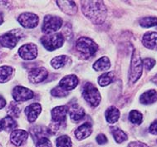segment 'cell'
<instances>
[{"instance_id": "ab89813d", "label": "cell", "mask_w": 157, "mask_h": 147, "mask_svg": "<svg viewBox=\"0 0 157 147\" xmlns=\"http://www.w3.org/2000/svg\"><path fill=\"white\" fill-rule=\"evenodd\" d=\"M3 23V14L0 12V25Z\"/></svg>"}, {"instance_id": "74e56055", "label": "cell", "mask_w": 157, "mask_h": 147, "mask_svg": "<svg viewBox=\"0 0 157 147\" xmlns=\"http://www.w3.org/2000/svg\"><path fill=\"white\" fill-rule=\"evenodd\" d=\"M128 147H147L145 143H142V142H139V141H134V142H131L129 144Z\"/></svg>"}, {"instance_id": "2e32d148", "label": "cell", "mask_w": 157, "mask_h": 147, "mask_svg": "<svg viewBox=\"0 0 157 147\" xmlns=\"http://www.w3.org/2000/svg\"><path fill=\"white\" fill-rule=\"evenodd\" d=\"M143 45L149 49H157V33L149 32L146 33L142 38Z\"/></svg>"}, {"instance_id": "f35d334b", "label": "cell", "mask_w": 157, "mask_h": 147, "mask_svg": "<svg viewBox=\"0 0 157 147\" xmlns=\"http://www.w3.org/2000/svg\"><path fill=\"white\" fill-rule=\"evenodd\" d=\"M6 106V100L0 95V109H3Z\"/></svg>"}, {"instance_id": "5bb4252c", "label": "cell", "mask_w": 157, "mask_h": 147, "mask_svg": "<svg viewBox=\"0 0 157 147\" xmlns=\"http://www.w3.org/2000/svg\"><path fill=\"white\" fill-rule=\"evenodd\" d=\"M67 107L66 106H60L53 108L52 110V122H58V123H64L66 122L67 113Z\"/></svg>"}, {"instance_id": "836d02e7", "label": "cell", "mask_w": 157, "mask_h": 147, "mask_svg": "<svg viewBox=\"0 0 157 147\" xmlns=\"http://www.w3.org/2000/svg\"><path fill=\"white\" fill-rule=\"evenodd\" d=\"M36 147H53L52 142L49 141L47 137L40 139L39 141H37L36 143Z\"/></svg>"}, {"instance_id": "60d3db41", "label": "cell", "mask_w": 157, "mask_h": 147, "mask_svg": "<svg viewBox=\"0 0 157 147\" xmlns=\"http://www.w3.org/2000/svg\"><path fill=\"white\" fill-rule=\"evenodd\" d=\"M2 130V126H1V122H0V131Z\"/></svg>"}, {"instance_id": "ba28073f", "label": "cell", "mask_w": 157, "mask_h": 147, "mask_svg": "<svg viewBox=\"0 0 157 147\" xmlns=\"http://www.w3.org/2000/svg\"><path fill=\"white\" fill-rule=\"evenodd\" d=\"M33 91L29 88H26L22 86H17L13 90V97L15 102H22L32 99L33 97Z\"/></svg>"}, {"instance_id": "52a82bcc", "label": "cell", "mask_w": 157, "mask_h": 147, "mask_svg": "<svg viewBox=\"0 0 157 147\" xmlns=\"http://www.w3.org/2000/svg\"><path fill=\"white\" fill-rule=\"evenodd\" d=\"M17 21L25 29H34L38 25L39 17L33 13H23L18 17Z\"/></svg>"}, {"instance_id": "b9f144b4", "label": "cell", "mask_w": 157, "mask_h": 147, "mask_svg": "<svg viewBox=\"0 0 157 147\" xmlns=\"http://www.w3.org/2000/svg\"><path fill=\"white\" fill-rule=\"evenodd\" d=\"M0 147H1V146H0Z\"/></svg>"}, {"instance_id": "1f68e13d", "label": "cell", "mask_w": 157, "mask_h": 147, "mask_svg": "<svg viewBox=\"0 0 157 147\" xmlns=\"http://www.w3.org/2000/svg\"><path fill=\"white\" fill-rule=\"evenodd\" d=\"M8 114L9 116L11 117H18L19 114H20V108L18 106V105L14 102H12L9 104V107H8Z\"/></svg>"}, {"instance_id": "ac0fdd59", "label": "cell", "mask_w": 157, "mask_h": 147, "mask_svg": "<svg viewBox=\"0 0 157 147\" xmlns=\"http://www.w3.org/2000/svg\"><path fill=\"white\" fill-rule=\"evenodd\" d=\"M61 10L68 15H74L77 11V7L73 1H57Z\"/></svg>"}, {"instance_id": "83f0119b", "label": "cell", "mask_w": 157, "mask_h": 147, "mask_svg": "<svg viewBox=\"0 0 157 147\" xmlns=\"http://www.w3.org/2000/svg\"><path fill=\"white\" fill-rule=\"evenodd\" d=\"M114 78V74L113 72H106L102 74L101 76H99L98 78V83L101 87H106L111 84Z\"/></svg>"}, {"instance_id": "f1b7e54d", "label": "cell", "mask_w": 157, "mask_h": 147, "mask_svg": "<svg viewBox=\"0 0 157 147\" xmlns=\"http://www.w3.org/2000/svg\"><path fill=\"white\" fill-rule=\"evenodd\" d=\"M57 147H71L72 142L68 136H61L56 140Z\"/></svg>"}, {"instance_id": "484cf974", "label": "cell", "mask_w": 157, "mask_h": 147, "mask_svg": "<svg viewBox=\"0 0 157 147\" xmlns=\"http://www.w3.org/2000/svg\"><path fill=\"white\" fill-rule=\"evenodd\" d=\"M13 69L9 66L0 67V83L7 82L13 75Z\"/></svg>"}, {"instance_id": "4fadbf2b", "label": "cell", "mask_w": 157, "mask_h": 147, "mask_svg": "<svg viewBox=\"0 0 157 147\" xmlns=\"http://www.w3.org/2000/svg\"><path fill=\"white\" fill-rule=\"evenodd\" d=\"M42 111V106L39 103H32L25 108V114L29 122H34Z\"/></svg>"}, {"instance_id": "f546056e", "label": "cell", "mask_w": 157, "mask_h": 147, "mask_svg": "<svg viewBox=\"0 0 157 147\" xmlns=\"http://www.w3.org/2000/svg\"><path fill=\"white\" fill-rule=\"evenodd\" d=\"M140 25L143 28H151L157 26V17H146L140 20Z\"/></svg>"}, {"instance_id": "277c9868", "label": "cell", "mask_w": 157, "mask_h": 147, "mask_svg": "<svg viewBox=\"0 0 157 147\" xmlns=\"http://www.w3.org/2000/svg\"><path fill=\"white\" fill-rule=\"evenodd\" d=\"M41 43L48 51H53L61 48L64 43V37L62 33H55L52 35L43 36L41 38Z\"/></svg>"}, {"instance_id": "e575fe53", "label": "cell", "mask_w": 157, "mask_h": 147, "mask_svg": "<svg viewBox=\"0 0 157 147\" xmlns=\"http://www.w3.org/2000/svg\"><path fill=\"white\" fill-rule=\"evenodd\" d=\"M142 64L144 65L146 69L151 70L155 65V61L154 59H152V58H145V59H143Z\"/></svg>"}, {"instance_id": "9c48e42d", "label": "cell", "mask_w": 157, "mask_h": 147, "mask_svg": "<svg viewBox=\"0 0 157 147\" xmlns=\"http://www.w3.org/2000/svg\"><path fill=\"white\" fill-rule=\"evenodd\" d=\"M18 54L24 60L35 59L37 57V47L34 43L24 44L19 48Z\"/></svg>"}, {"instance_id": "9a60e30c", "label": "cell", "mask_w": 157, "mask_h": 147, "mask_svg": "<svg viewBox=\"0 0 157 147\" xmlns=\"http://www.w3.org/2000/svg\"><path fill=\"white\" fill-rule=\"evenodd\" d=\"M29 137V133L24 130H14L12 131L10 140L12 143L17 146H21L27 141Z\"/></svg>"}, {"instance_id": "8d00e7d4", "label": "cell", "mask_w": 157, "mask_h": 147, "mask_svg": "<svg viewBox=\"0 0 157 147\" xmlns=\"http://www.w3.org/2000/svg\"><path fill=\"white\" fill-rule=\"evenodd\" d=\"M150 132L153 135H157V120L155 121L150 126Z\"/></svg>"}, {"instance_id": "7a4b0ae2", "label": "cell", "mask_w": 157, "mask_h": 147, "mask_svg": "<svg viewBox=\"0 0 157 147\" xmlns=\"http://www.w3.org/2000/svg\"><path fill=\"white\" fill-rule=\"evenodd\" d=\"M76 45L79 53L86 59L94 56L98 50L97 43H94L92 39L86 37H81L79 39H77Z\"/></svg>"}, {"instance_id": "7402d4cb", "label": "cell", "mask_w": 157, "mask_h": 147, "mask_svg": "<svg viewBox=\"0 0 157 147\" xmlns=\"http://www.w3.org/2000/svg\"><path fill=\"white\" fill-rule=\"evenodd\" d=\"M120 110L115 106H111L106 110V122L110 124H114L119 120Z\"/></svg>"}, {"instance_id": "4316f807", "label": "cell", "mask_w": 157, "mask_h": 147, "mask_svg": "<svg viewBox=\"0 0 157 147\" xmlns=\"http://www.w3.org/2000/svg\"><path fill=\"white\" fill-rule=\"evenodd\" d=\"M112 135L114 136L115 141L117 142V143H122L125 141L127 140V136L126 134L122 130H121L120 128L117 127H112Z\"/></svg>"}, {"instance_id": "3957f363", "label": "cell", "mask_w": 157, "mask_h": 147, "mask_svg": "<svg viewBox=\"0 0 157 147\" xmlns=\"http://www.w3.org/2000/svg\"><path fill=\"white\" fill-rule=\"evenodd\" d=\"M82 96L86 102L91 106H97L101 102V95L99 91L91 82H86L83 86Z\"/></svg>"}, {"instance_id": "e0dca14e", "label": "cell", "mask_w": 157, "mask_h": 147, "mask_svg": "<svg viewBox=\"0 0 157 147\" xmlns=\"http://www.w3.org/2000/svg\"><path fill=\"white\" fill-rule=\"evenodd\" d=\"M92 133V126L91 123H84L81 125L77 130H75V136L77 140H83V139L87 138L89 136H91Z\"/></svg>"}, {"instance_id": "ffe728a7", "label": "cell", "mask_w": 157, "mask_h": 147, "mask_svg": "<svg viewBox=\"0 0 157 147\" xmlns=\"http://www.w3.org/2000/svg\"><path fill=\"white\" fill-rule=\"evenodd\" d=\"M157 101V91L155 90H149L143 93L140 97V103L145 105L152 104Z\"/></svg>"}, {"instance_id": "cb8c5ba5", "label": "cell", "mask_w": 157, "mask_h": 147, "mask_svg": "<svg viewBox=\"0 0 157 147\" xmlns=\"http://www.w3.org/2000/svg\"><path fill=\"white\" fill-rule=\"evenodd\" d=\"M111 68V62L107 57H101L93 65V68L96 71H106Z\"/></svg>"}, {"instance_id": "5b68a950", "label": "cell", "mask_w": 157, "mask_h": 147, "mask_svg": "<svg viewBox=\"0 0 157 147\" xmlns=\"http://www.w3.org/2000/svg\"><path fill=\"white\" fill-rule=\"evenodd\" d=\"M142 61L140 59V55L135 50L132 55V64H131V70H130V82L135 83L139 79L142 74Z\"/></svg>"}, {"instance_id": "d6986e66", "label": "cell", "mask_w": 157, "mask_h": 147, "mask_svg": "<svg viewBox=\"0 0 157 147\" xmlns=\"http://www.w3.org/2000/svg\"><path fill=\"white\" fill-rule=\"evenodd\" d=\"M69 114L71 121L78 122L85 116V110L82 107H80L78 105L75 104L71 106V107L70 108Z\"/></svg>"}, {"instance_id": "d4e9b609", "label": "cell", "mask_w": 157, "mask_h": 147, "mask_svg": "<svg viewBox=\"0 0 157 147\" xmlns=\"http://www.w3.org/2000/svg\"><path fill=\"white\" fill-rule=\"evenodd\" d=\"M68 62H70V58L67 56L62 55V56H57V57L52 58L51 65L54 69H60V68H63L64 66H66Z\"/></svg>"}, {"instance_id": "d6a6232c", "label": "cell", "mask_w": 157, "mask_h": 147, "mask_svg": "<svg viewBox=\"0 0 157 147\" xmlns=\"http://www.w3.org/2000/svg\"><path fill=\"white\" fill-rule=\"evenodd\" d=\"M52 95L54 96H59V97H63V96H66L68 92L66 91H64L63 89L59 87V86H57V87L53 88L52 90Z\"/></svg>"}, {"instance_id": "44dd1931", "label": "cell", "mask_w": 157, "mask_h": 147, "mask_svg": "<svg viewBox=\"0 0 157 147\" xmlns=\"http://www.w3.org/2000/svg\"><path fill=\"white\" fill-rule=\"evenodd\" d=\"M31 135L33 141L37 143L40 139L46 137V135H49V132L48 128L44 126H35L31 129Z\"/></svg>"}, {"instance_id": "d590c367", "label": "cell", "mask_w": 157, "mask_h": 147, "mask_svg": "<svg viewBox=\"0 0 157 147\" xmlns=\"http://www.w3.org/2000/svg\"><path fill=\"white\" fill-rule=\"evenodd\" d=\"M97 142L99 145H103L105 144L107 142V138H106V136L105 135H103V134H100V135H98L97 136Z\"/></svg>"}, {"instance_id": "4dcf8cb0", "label": "cell", "mask_w": 157, "mask_h": 147, "mask_svg": "<svg viewBox=\"0 0 157 147\" xmlns=\"http://www.w3.org/2000/svg\"><path fill=\"white\" fill-rule=\"evenodd\" d=\"M129 120L133 124H140L142 122V114L136 110H132L129 114Z\"/></svg>"}, {"instance_id": "6da1fadb", "label": "cell", "mask_w": 157, "mask_h": 147, "mask_svg": "<svg viewBox=\"0 0 157 147\" xmlns=\"http://www.w3.org/2000/svg\"><path fill=\"white\" fill-rule=\"evenodd\" d=\"M82 9L84 15L95 24H101L106 20L107 11L101 1H83Z\"/></svg>"}, {"instance_id": "7c38bea8", "label": "cell", "mask_w": 157, "mask_h": 147, "mask_svg": "<svg viewBox=\"0 0 157 147\" xmlns=\"http://www.w3.org/2000/svg\"><path fill=\"white\" fill-rule=\"evenodd\" d=\"M78 82H79V80H78L77 76L67 75L61 80L58 86L64 91H71L76 88V87L78 85Z\"/></svg>"}, {"instance_id": "30bf717a", "label": "cell", "mask_w": 157, "mask_h": 147, "mask_svg": "<svg viewBox=\"0 0 157 147\" xmlns=\"http://www.w3.org/2000/svg\"><path fill=\"white\" fill-rule=\"evenodd\" d=\"M18 40L19 37L17 34L13 33V32H9L0 36V45H2L4 48L13 49L16 47Z\"/></svg>"}, {"instance_id": "8fae6325", "label": "cell", "mask_w": 157, "mask_h": 147, "mask_svg": "<svg viewBox=\"0 0 157 147\" xmlns=\"http://www.w3.org/2000/svg\"><path fill=\"white\" fill-rule=\"evenodd\" d=\"M48 71L44 68H33L29 72V79L32 83H39L43 82L48 77Z\"/></svg>"}, {"instance_id": "603a6c76", "label": "cell", "mask_w": 157, "mask_h": 147, "mask_svg": "<svg viewBox=\"0 0 157 147\" xmlns=\"http://www.w3.org/2000/svg\"><path fill=\"white\" fill-rule=\"evenodd\" d=\"M1 126H2V130L5 131H11L14 130V129L17 127V122H15L14 119L11 116H7L4 118L2 119L1 121Z\"/></svg>"}, {"instance_id": "8992f818", "label": "cell", "mask_w": 157, "mask_h": 147, "mask_svg": "<svg viewBox=\"0 0 157 147\" xmlns=\"http://www.w3.org/2000/svg\"><path fill=\"white\" fill-rule=\"evenodd\" d=\"M63 25V20L57 16L47 15L43 20L42 30L45 34L53 33L61 29Z\"/></svg>"}]
</instances>
